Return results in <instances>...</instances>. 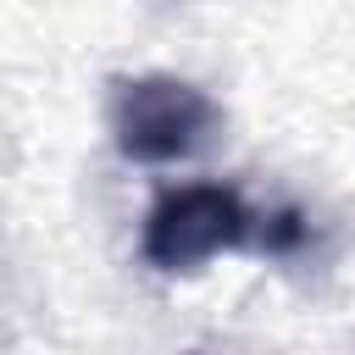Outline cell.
Instances as JSON below:
<instances>
[{
  "label": "cell",
  "instance_id": "2",
  "mask_svg": "<svg viewBox=\"0 0 355 355\" xmlns=\"http://www.w3.org/2000/svg\"><path fill=\"white\" fill-rule=\"evenodd\" d=\"M211 100L189 83H128L116 94V144L139 161H172V155H189L205 128H211Z\"/></svg>",
  "mask_w": 355,
  "mask_h": 355
},
{
  "label": "cell",
  "instance_id": "1",
  "mask_svg": "<svg viewBox=\"0 0 355 355\" xmlns=\"http://www.w3.org/2000/svg\"><path fill=\"white\" fill-rule=\"evenodd\" d=\"M250 239V211L233 189L222 183H189V189H172L155 211H150V227H144V255L155 266H200L205 255L216 250H233Z\"/></svg>",
  "mask_w": 355,
  "mask_h": 355
}]
</instances>
